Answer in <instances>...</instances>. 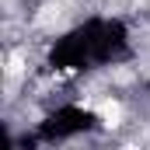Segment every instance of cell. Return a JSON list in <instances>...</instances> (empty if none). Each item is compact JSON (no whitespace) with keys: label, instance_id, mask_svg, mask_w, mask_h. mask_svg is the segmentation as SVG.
Segmentation results:
<instances>
[{"label":"cell","instance_id":"6da1fadb","mask_svg":"<svg viewBox=\"0 0 150 150\" xmlns=\"http://www.w3.org/2000/svg\"><path fill=\"white\" fill-rule=\"evenodd\" d=\"M119 105H115V101H101V119H105V122H108V126H115V122H119Z\"/></svg>","mask_w":150,"mask_h":150}]
</instances>
